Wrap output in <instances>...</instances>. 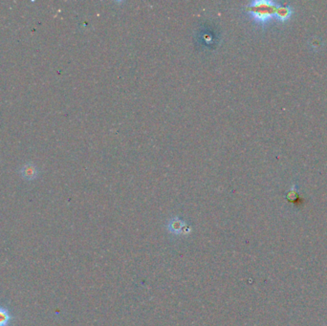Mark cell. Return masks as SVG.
Returning a JSON list of instances; mask_svg holds the SVG:
<instances>
[{"label":"cell","mask_w":327,"mask_h":326,"mask_svg":"<svg viewBox=\"0 0 327 326\" xmlns=\"http://www.w3.org/2000/svg\"><path fill=\"white\" fill-rule=\"evenodd\" d=\"M279 6L278 2L271 0H255L246 6V11L254 22L263 26L276 17Z\"/></svg>","instance_id":"1"},{"label":"cell","mask_w":327,"mask_h":326,"mask_svg":"<svg viewBox=\"0 0 327 326\" xmlns=\"http://www.w3.org/2000/svg\"><path fill=\"white\" fill-rule=\"evenodd\" d=\"M167 229L169 233L175 235L187 234L190 232V229L187 226V223L179 218H173L169 220L167 224Z\"/></svg>","instance_id":"2"},{"label":"cell","mask_w":327,"mask_h":326,"mask_svg":"<svg viewBox=\"0 0 327 326\" xmlns=\"http://www.w3.org/2000/svg\"><path fill=\"white\" fill-rule=\"evenodd\" d=\"M21 174H22V177L27 179V180L36 179L38 176V169H37V167H35L32 164H27L22 168Z\"/></svg>","instance_id":"3"},{"label":"cell","mask_w":327,"mask_h":326,"mask_svg":"<svg viewBox=\"0 0 327 326\" xmlns=\"http://www.w3.org/2000/svg\"><path fill=\"white\" fill-rule=\"evenodd\" d=\"M291 16H292V9L288 6H283V5L280 4L279 8L277 10L276 17L280 21H286L291 17Z\"/></svg>","instance_id":"4"},{"label":"cell","mask_w":327,"mask_h":326,"mask_svg":"<svg viewBox=\"0 0 327 326\" xmlns=\"http://www.w3.org/2000/svg\"><path fill=\"white\" fill-rule=\"evenodd\" d=\"M13 320V316L11 315L10 311L0 305V326H10Z\"/></svg>","instance_id":"5"}]
</instances>
